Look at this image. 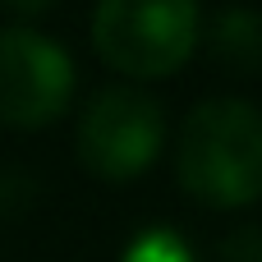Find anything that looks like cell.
I'll return each mask as SVG.
<instances>
[{
	"label": "cell",
	"instance_id": "obj_5",
	"mask_svg": "<svg viewBox=\"0 0 262 262\" xmlns=\"http://www.w3.org/2000/svg\"><path fill=\"white\" fill-rule=\"evenodd\" d=\"M212 60L230 74H262V14L230 5L212 18Z\"/></svg>",
	"mask_w": 262,
	"mask_h": 262
},
{
	"label": "cell",
	"instance_id": "obj_2",
	"mask_svg": "<svg viewBox=\"0 0 262 262\" xmlns=\"http://www.w3.org/2000/svg\"><path fill=\"white\" fill-rule=\"evenodd\" d=\"M92 46L129 78H166L198 46V0H101Z\"/></svg>",
	"mask_w": 262,
	"mask_h": 262
},
{
	"label": "cell",
	"instance_id": "obj_9",
	"mask_svg": "<svg viewBox=\"0 0 262 262\" xmlns=\"http://www.w3.org/2000/svg\"><path fill=\"white\" fill-rule=\"evenodd\" d=\"M55 0H5V9H14V14H23V18H37V14H46Z\"/></svg>",
	"mask_w": 262,
	"mask_h": 262
},
{
	"label": "cell",
	"instance_id": "obj_4",
	"mask_svg": "<svg viewBox=\"0 0 262 262\" xmlns=\"http://www.w3.org/2000/svg\"><path fill=\"white\" fill-rule=\"evenodd\" d=\"M74 97V60L32 28L0 32V124L41 129L64 115Z\"/></svg>",
	"mask_w": 262,
	"mask_h": 262
},
{
	"label": "cell",
	"instance_id": "obj_3",
	"mask_svg": "<svg viewBox=\"0 0 262 262\" xmlns=\"http://www.w3.org/2000/svg\"><path fill=\"white\" fill-rule=\"evenodd\" d=\"M166 143V115L143 88H101L78 120V161L106 184L138 180Z\"/></svg>",
	"mask_w": 262,
	"mask_h": 262
},
{
	"label": "cell",
	"instance_id": "obj_7",
	"mask_svg": "<svg viewBox=\"0 0 262 262\" xmlns=\"http://www.w3.org/2000/svg\"><path fill=\"white\" fill-rule=\"evenodd\" d=\"M32 207V175L18 166H0V221L23 216Z\"/></svg>",
	"mask_w": 262,
	"mask_h": 262
},
{
	"label": "cell",
	"instance_id": "obj_1",
	"mask_svg": "<svg viewBox=\"0 0 262 262\" xmlns=\"http://www.w3.org/2000/svg\"><path fill=\"white\" fill-rule=\"evenodd\" d=\"M180 189L207 207H249L262 198V111L239 97L203 101L175 138Z\"/></svg>",
	"mask_w": 262,
	"mask_h": 262
},
{
	"label": "cell",
	"instance_id": "obj_8",
	"mask_svg": "<svg viewBox=\"0 0 262 262\" xmlns=\"http://www.w3.org/2000/svg\"><path fill=\"white\" fill-rule=\"evenodd\" d=\"M216 262H262V226H239L221 239Z\"/></svg>",
	"mask_w": 262,
	"mask_h": 262
},
{
	"label": "cell",
	"instance_id": "obj_6",
	"mask_svg": "<svg viewBox=\"0 0 262 262\" xmlns=\"http://www.w3.org/2000/svg\"><path fill=\"white\" fill-rule=\"evenodd\" d=\"M120 262H193V249L175 230H143Z\"/></svg>",
	"mask_w": 262,
	"mask_h": 262
}]
</instances>
